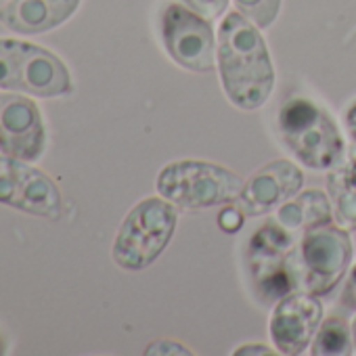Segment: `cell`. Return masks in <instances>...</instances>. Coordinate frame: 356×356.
<instances>
[{
  "label": "cell",
  "mask_w": 356,
  "mask_h": 356,
  "mask_svg": "<svg viewBox=\"0 0 356 356\" xmlns=\"http://www.w3.org/2000/svg\"><path fill=\"white\" fill-rule=\"evenodd\" d=\"M220 76L229 99L241 109H258L275 86V70L260 32L239 13H229L218 34Z\"/></svg>",
  "instance_id": "obj_1"
},
{
  "label": "cell",
  "mask_w": 356,
  "mask_h": 356,
  "mask_svg": "<svg viewBox=\"0 0 356 356\" xmlns=\"http://www.w3.org/2000/svg\"><path fill=\"white\" fill-rule=\"evenodd\" d=\"M277 136L298 161L312 170H333L343 163L346 147L337 124L310 99L291 97L279 107Z\"/></svg>",
  "instance_id": "obj_2"
},
{
  "label": "cell",
  "mask_w": 356,
  "mask_h": 356,
  "mask_svg": "<svg viewBox=\"0 0 356 356\" xmlns=\"http://www.w3.org/2000/svg\"><path fill=\"white\" fill-rule=\"evenodd\" d=\"M296 241L291 231L279 220L264 222L245 250V264L256 296L270 304L291 293L300 281V264L296 258Z\"/></svg>",
  "instance_id": "obj_3"
},
{
  "label": "cell",
  "mask_w": 356,
  "mask_h": 356,
  "mask_svg": "<svg viewBox=\"0 0 356 356\" xmlns=\"http://www.w3.org/2000/svg\"><path fill=\"white\" fill-rule=\"evenodd\" d=\"M241 181L227 168L210 161L183 159L165 165L157 178V191L178 208L202 210L237 202Z\"/></svg>",
  "instance_id": "obj_4"
},
{
  "label": "cell",
  "mask_w": 356,
  "mask_h": 356,
  "mask_svg": "<svg viewBox=\"0 0 356 356\" xmlns=\"http://www.w3.org/2000/svg\"><path fill=\"white\" fill-rule=\"evenodd\" d=\"M0 88L36 97L72 92L65 63L51 51L11 38H0Z\"/></svg>",
  "instance_id": "obj_5"
},
{
  "label": "cell",
  "mask_w": 356,
  "mask_h": 356,
  "mask_svg": "<svg viewBox=\"0 0 356 356\" xmlns=\"http://www.w3.org/2000/svg\"><path fill=\"white\" fill-rule=\"evenodd\" d=\"M176 218L172 202L149 197L136 204L122 222L113 243V260L118 266L126 270H143L153 264L170 243Z\"/></svg>",
  "instance_id": "obj_6"
},
{
  "label": "cell",
  "mask_w": 356,
  "mask_h": 356,
  "mask_svg": "<svg viewBox=\"0 0 356 356\" xmlns=\"http://www.w3.org/2000/svg\"><path fill=\"white\" fill-rule=\"evenodd\" d=\"M352 260V241L343 229L323 225L304 233L298 250L300 281L314 296L329 293Z\"/></svg>",
  "instance_id": "obj_7"
},
{
  "label": "cell",
  "mask_w": 356,
  "mask_h": 356,
  "mask_svg": "<svg viewBox=\"0 0 356 356\" xmlns=\"http://www.w3.org/2000/svg\"><path fill=\"white\" fill-rule=\"evenodd\" d=\"M0 204L47 220H57L63 212L61 193L51 178L9 155H0Z\"/></svg>",
  "instance_id": "obj_8"
},
{
  "label": "cell",
  "mask_w": 356,
  "mask_h": 356,
  "mask_svg": "<svg viewBox=\"0 0 356 356\" xmlns=\"http://www.w3.org/2000/svg\"><path fill=\"white\" fill-rule=\"evenodd\" d=\"M161 36L170 57L191 72L214 70V34L210 24L181 5H165L161 11Z\"/></svg>",
  "instance_id": "obj_9"
},
{
  "label": "cell",
  "mask_w": 356,
  "mask_h": 356,
  "mask_svg": "<svg viewBox=\"0 0 356 356\" xmlns=\"http://www.w3.org/2000/svg\"><path fill=\"white\" fill-rule=\"evenodd\" d=\"M47 147L38 105L22 95L0 97V151L22 161H36Z\"/></svg>",
  "instance_id": "obj_10"
},
{
  "label": "cell",
  "mask_w": 356,
  "mask_h": 356,
  "mask_svg": "<svg viewBox=\"0 0 356 356\" xmlns=\"http://www.w3.org/2000/svg\"><path fill=\"white\" fill-rule=\"evenodd\" d=\"M323 306L314 293H289L279 300L273 318L270 335L281 354H300L321 325Z\"/></svg>",
  "instance_id": "obj_11"
},
{
  "label": "cell",
  "mask_w": 356,
  "mask_h": 356,
  "mask_svg": "<svg viewBox=\"0 0 356 356\" xmlns=\"http://www.w3.org/2000/svg\"><path fill=\"white\" fill-rule=\"evenodd\" d=\"M302 189V172L287 159L270 161L243 185L239 208L245 216H262L275 206L291 200Z\"/></svg>",
  "instance_id": "obj_12"
},
{
  "label": "cell",
  "mask_w": 356,
  "mask_h": 356,
  "mask_svg": "<svg viewBox=\"0 0 356 356\" xmlns=\"http://www.w3.org/2000/svg\"><path fill=\"white\" fill-rule=\"evenodd\" d=\"M80 0H11L0 9V24L19 34H44L67 22Z\"/></svg>",
  "instance_id": "obj_13"
},
{
  "label": "cell",
  "mask_w": 356,
  "mask_h": 356,
  "mask_svg": "<svg viewBox=\"0 0 356 356\" xmlns=\"http://www.w3.org/2000/svg\"><path fill=\"white\" fill-rule=\"evenodd\" d=\"M331 204L321 191H304L279 208L277 220L289 231H310L331 222Z\"/></svg>",
  "instance_id": "obj_14"
},
{
  "label": "cell",
  "mask_w": 356,
  "mask_h": 356,
  "mask_svg": "<svg viewBox=\"0 0 356 356\" xmlns=\"http://www.w3.org/2000/svg\"><path fill=\"white\" fill-rule=\"evenodd\" d=\"M327 189L333 197L337 222L343 229H356V147L346 163L331 170Z\"/></svg>",
  "instance_id": "obj_15"
},
{
  "label": "cell",
  "mask_w": 356,
  "mask_h": 356,
  "mask_svg": "<svg viewBox=\"0 0 356 356\" xmlns=\"http://www.w3.org/2000/svg\"><path fill=\"white\" fill-rule=\"evenodd\" d=\"M354 348V337H352V325L346 323L341 316H329L314 341H312V354L314 356H346Z\"/></svg>",
  "instance_id": "obj_16"
},
{
  "label": "cell",
  "mask_w": 356,
  "mask_h": 356,
  "mask_svg": "<svg viewBox=\"0 0 356 356\" xmlns=\"http://www.w3.org/2000/svg\"><path fill=\"white\" fill-rule=\"evenodd\" d=\"M241 15L250 17L258 28H268L279 13L281 0H235Z\"/></svg>",
  "instance_id": "obj_17"
},
{
  "label": "cell",
  "mask_w": 356,
  "mask_h": 356,
  "mask_svg": "<svg viewBox=\"0 0 356 356\" xmlns=\"http://www.w3.org/2000/svg\"><path fill=\"white\" fill-rule=\"evenodd\" d=\"M185 3H187V7L191 11H195L204 19L214 22V19H218L227 11L229 0H185Z\"/></svg>",
  "instance_id": "obj_18"
},
{
  "label": "cell",
  "mask_w": 356,
  "mask_h": 356,
  "mask_svg": "<svg viewBox=\"0 0 356 356\" xmlns=\"http://www.w3.org/2000/svg\"><path fill=\"white\" fill-rule=\"evenodd\" d=\"M243 210L241 208H225L218 216V225L225 233H237L243 225Z\"/></svg>",
  "instance_id": "obj_19"
},
{
  "label": "cell",
  "mask_w": 356,
  "mask_h": 356,
  "mask_svg": "<svg viewBox=\"0 0 356 356\" xmlns=\"http://www.w3.org/2000/svg\"><path fill=\"white\" fill-rule=\"evenodd\" d=\"M343 304L348 308H356V266L354 270L350 273V279L346 283V289H343Z\"/></svg>",
  "instance_id": "obj_20"
},
{
  "label": "cell",
  "mask_w": 356,
  "mask_h": 356,
  "mask_svg": "<svg viewBox=\"0 0 356 356\" xmlns=\"http://www.w3.org/2000/svg\"><path fill=\"white\" fill-rule=\"evenodd\" d=\"M346 126H348V130H350V136H352L354 143H356V103H352V105L348 107V111H346Z\"/></svg>",
  "instance_id": "obj_21"
},
{
  "label": "cell",
  "mask_w": 356,
  "mask_h": 356,
  "mask_svg": "<svg viewBox=\"0 0 356 356\" xmlns=\"http://www.w3.org/2000/svg\"><path fill=\"white\" fill-rule=\"evenodd\" d=\"M235 354H270V350L264 348L262 343H248V346L235 350Z\"/></svg>",
  "instance_id": "obj_22"
},
{
  "label": "cell",
  "mask_w": 356,
  "mask_h": 356,
  "mask_svg": "<svg viewBox=\"0 0 356 356\" xmlns=\"http://www.w3.org/2000/svg\"><path fill=\"white\" fill-rule=\"evenodd\" d=\"M165 346H170L168 341H165ZM159 354V352H178V354H189V350H185V348H153V350H147V354Z\"/></svg>",
  "instance_id": "obj_23"
},
{
  "label": "cell",
  "mask_w": 356,
  "mask_h": 356,
  "mask_svg": "<svg viewBox=\"0 0 356 356\" xmlns=\"http://www.w3.org/2000/svg\"><path fill=\"white\" fill-rule=\"evenodd\" d=\"M352 337H354V346H356V318L352 323Z\"/></svg>",
  "instance_id": "obj_24"
},
{
  "label": "cell",
  "mask_w": 356,
  "mask_h": 356,
  "mask_svg": "<svg viewBox=\"0 0 356 356\" xmlns=\"http://www.w3.org/2000/svg\"><path fill=\"white\" fill-rule=\"evenodd\" d=\"M0 354H5V341H3V337H0Z\"/></svg>",
  "instance_id": "obj_25"
}]
</instances>
